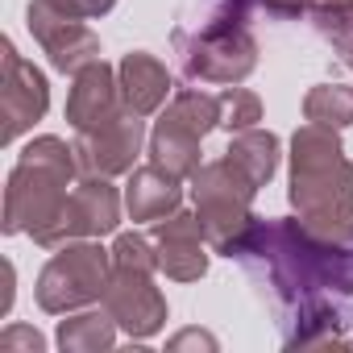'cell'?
<instances>
[{"mask_svg":"<svg viewBox=\"0 0 353 353\" xmlns=\"http://www.w3.org/2000/svg\"><path fill=\"white\" fill-rule=\"evenodd\" d=\"M245 279L274 312L287 349H332L353 336V245L324 241L303 221H258L237 250Z\"/></svg>","mask_w":353,"mask_h":353,"instance_id":"1","label":"cell"},{"mask_svg":"<svg viewBox=\"0 0 353 353\" xmlns=\"http://www.w3.org/2000/svg\"><path fill=\"white\" fill-rule=\"evenodd\" d=\"M75 145H67L63 137H34L5 188V233H30L34 241L59 221L63 204H67V188L75 179Z\"/></svg>","mask_w":353,"mask_h":353,"instance_id":"2","label":"cell"},{"mask_svg":"<svg viewBox=\"0 0 353 353\" xmlns=\"http://www.w3.org/2000/svg\"><path fill=\"white\" fill-rule=\"evenodd\" d=\"M258 9V0H229L225 9L208 13V21L179 26L170 34L174 54L188 79L200 83H221L233 88L258 67V42L250 34V13Z\"/></svg>","mask_w":353,"mask_h":353,"instance_id":"3","label":"cell"},{"mask_svg":"<svg viewBox=\"0 0 353 353\" xmlns=\"http://www.w3.org/2000/svg\"><path fill=\"white\" fill-rule=\"evenodd\" d=\"M258 196V183L233 162V158H216V162H204L196 174H192V200H196V216H200V229H204V241L225 254V258H237V250L245 245L250 229L258 225V216L250 212Z\"/></svg>","mask_w":353,"mask_h":353,"instance_id":"4","label":"cell"},{"mask_svg":"<svg viewBox=\"0 0 353 353\" xmlns=\"http://www.w3.org/2000/svg\"><path fill=\"white\" fill-rule=\"evenodd\" d=\"M291 204L299 216L353 204V162L345 158V145L336 129L307 121L291 137Z\"/></svg>","mask_w":353,"mask_h":353,"instance_id":"5","label":"cell"},{"mask_svg":"<svg viewBox=\"0 0 353 353\" xmlns=\"http://www.w3.org/2000/svg\"><path fill=\"white\" fill-rule=\"evenodd\" d=\"M108 262H112V254L104 245H96L92 237L59 245V254L38 274V307L50 316H67L75 307L104 299V287L112 279Z\"/></svg>","mask_w":353,"mask_h":353,"instance_id":"6","label":"cell"},{"mask_svg":"<svg viewBox=\"0 0 353 353\" xmlns=\"http://www.w3.org/2000/svg\"><path fill=\"white\" fill-rule=\"evenodd\" d=\"M0 67H5L0 71V121H5L0 125V141L13 145L26 129H34V121L46 117L50 88H46V75L34 63H26L9 38L0 42Z\"/></svg>","mask_w":353,"mask_h":353,"instance_id":"7","label":"cell"},{"mask_svg":"<svg viewBox=\"0 0 353 353\" xmlns=\"http://www.w3.org/2000/svg\"><path fill=\"white\" fill-rule=\"evenodd\" d=\"M121 225V196L108 179H92L83 174V183H75V192L67 196L59 221L38 237V245L59 250L67 241H83V237H104Z\"/></svg>","mask_w":353,"mask_h":353,"instance_id":"8","label":"cell"},{"mask_svg":"<svg viewBox=\"0 0 353 353\" xmlns=\"http://www.w3.org/2000/svg\"><path fill=\"white\" fill-rule=\"evenodd\" d=\"M145 141V121L137 112H121L96 129H79L75 133V162L79 174H92V179H112V174L133 170L137 154Z\"/></svg>","mask_w":353,"mask_h":353,"instance_id":"9","label":"cell"},{"mask_svg":"<svg viewBox=\"0 0 353 353\" xmlns=\"http://www.w3.org/2000/svg\"><path fill=\"white\" fill-rule=\"evenodd\" d=\"M26 26L38 38V46L50 54V67L63 71V75H79L88 63L100 59V38L83 26V17H71V13L54 9L50 0H30Z\"/></svg>","mask_w":353,"mask_h":353,"instance_id":"10","label":"cell"},{"mask_svg":"<svg viewBox=\"0 0 353 353\" xmlns=\"http://www.w3.org/2000/svg\"><path fill=\"white\" fill-rule=\"evenodd\" d=\"M154 270H129V266H112V279L104 287V312L117 320V328H125L133 341L154 336L166 324V299L150 279Z\"/></svg>","mask_w":353,"mask_h":353,"instance_id":"11","label":"cell"},{"mask_svg":"<svg viewBox=\"0 0 353 353\" xmlns=\"http://www.w3.org/2000/svg\"><path fill=\"white\" fill-rule=\"evenodd\" d=\"M204 229L200 216L192 212H170L162 221H154V250H158V270L174 283H196L208 270V254H204Z\"/></svg>","mask_w":353,"mask_h":353,"instance_id":"12","label":"cell"},{"mask_svg":"<svg viewBox=\"0 0 353 353\" xmlns=\"http://www.w3.org/2000/svg\"><path fill=\"white\" fill-rule=\"evenodd\" d=\"M121 112H125V100H121V79H117V71H112L104 59L88 63V67L75 75L71 96H67V121H71V129H75V133H79V129H96V125H104V121H112V117H121Z\"/></svg>","mask_w":353,"mask_h":353,"instance_id":"13","label":"cell"},{"mask_svg":"<svg viewBox=\"0 0 353 353\" xmlns=\"http://www.w3.org/2000/svg\"><path fill=\"white\" fill-rule=\"evenodd\" d=\"M117 79H121V100H125V108L137 112V117L158 112L162 100L170 96V75H166V67H162L154 54H145V50L125 54L121 67H117Z\"/></svg>","mask_w":353,"mask_h":353,"instance_id":"14","label":"cell"},{"mask_svg":"<svg viewBox=\"0 0 353 353\" xmlns=\"http://www.w3.org/2000/svg\"><path fill=\"white\" fill-rule=\"evenodd\" d=\"M179 179L166 170H158L154 162L150 166H137L129 170V183H125V208L133 221H162L170 212H179Z\"/></svg>","mask_w":353,"mask_h":353,"instance_id":"15","label":"cell"},{"mask_svg":"<svg viewBox=\"0 0 353 353\" xmlns=\"http://www.w3.org/2000/svg\"><path fill=\"white\" fill-rule=\"evenodd\" d=\"M150 162L166 174H174V179H192V174L204 166L200 162V137L174 129L170 121L158 117L154 133H150Z\"/></svg>","mask_w":353,"mask_h":353,"instance_id":"16","label":"cell"},{"mask_svg":"<svg viewBox=\"0 0 353 353\" xmlns=\"http://www.w3.org/2000/svg\"><path fill=\"white\" fill-rule=\"evenodd\" d=\"M225 158H233L258 188H266V183L274 179V170H279V137H274L270 129H258V125H254V129H241V133L229 141Z\"/></svg>","mask_w":353,"mask_h":353,"instance_id":"17","label":"cell"},{"mask_svg":"<svg viewBox=\"0 0 353 353\" xmlns=\"http://www.w3.org/2000/svg\"><path fill=\"white\" fill-rule=\"evenodd\" d=\"M162 121H170L174 129H183V133L204 141L221 125V96H208V92H196V88H179L170 96Z\"/></svg>","mask_w":353,"mask_h":353,"instance_id":"18","label":"cell"},{"mask_svg":"<svg viewBox=\"0 0 353 353\" xmlns=\"http://www.w3.org/2000/svg\"><path fill=\"white\" fill-rule=\"evenodd\" d=\"M307 17L336 59L353 71V0H307Z\"/></svg>","mask_w":353,"mask_h":353,"instance_id":"19","label":"cell"},{"mask_svg":"<svg viewBox=\"0 0 353 353\" xmlns=\"http://www.w3.org/2000/svg\"><path fill=\"white\" fill-rule=\"evenodd\" d=\"M59 349L67 353H96V349H112L117 345V320L108 312H83L59 324Z\"/></svg>","mask_w":353,"mask_h":353,"instance_id":"20","label":"cell"},{"mask_svg":"<svg viewBox=\"0 0 353 353\" xmlns=\"http://www.w3.org/2000/svg\"><path fill=\"white\" fill-rule=\"evenodd\" d=\"M303 117L328 129H345L353 125V88L345 83H316L303 96Z\"/></svg>","mask_w":353,"mask_h":353,"instance_id":"21","label":"cell"},{"mask_svg":"<svg viewBox=\"0 0 353 353\" xmlns=\"http://www.w3.org/2000/svg\"><path fill=\"white\" fill-rule=\"evenodd\" d=\"M262 121V100L250 92V88H225L221 92V129L229 133H241V129H254Z\"/></svg>","mask_w":353,"mask_h":353,"instance_id":"22","label":"cell"},{"mask_svg":"<svg viewBox=\"0 0 353 353\" xmlns=\"http://www.w3.org/2000/svg\"><path fill=\"white\" fill-rule=\"evenodd\" d=\"M307 233L324 237V241H336V245H353V204H336V208H320V212H307L299 216Z\"/></svg>","mask_w":353,"mask_h":353,"instance_id":"23","label":"cell"},{"mask_svg":"<svg viewBox=\"0 0 353 353\" xmlns=\"http://www.w3.org/2000/svg\"><path fill=\"white\" fill-rule=\"evenodd\" d=\"M112 266H129V270H158L154 237L121 233V237H117V245H112Z\"/></svg>","mask_w":353,"mask_h":353,"instance_id":"24","label":"cell"},{"mask_svg":"<svg viewBox=\"0 0 353 353\" xmlns=\"http://www.w3.org/2000/svg\"><path fill=\"white\" fill-rule=\"evenodd\" d=\"M0 349H5V353H17V349L42 353V349H46V336H42L38 328H30V324H13V328L0 332Z\"/></svg>","mask_w":353,"mask_h":353,"instance_id":"25","label":"cell"},{"mask_svg":"<svg viewBox=\"0 0 353 353\" xmlns=\"http://www.w3.org/2000/svg\"><path fill=\"white\" fill-rule=\"evenodd\" d=\"M54 9H63V13H71V17H83V21H92V17H104L117 0H50Z\"/></svg>","mask_w":353,"mask_h":353,"instance_id":"26","label":"cell"},{"mask_svg":"<svg viewBox=\"0 0 353 353\" xmlns=\"http://www.w3.org/2000/svg\"><path fill=\"white\" fill-rule=\"evenodd\" d=\"M258 9H266V13L279 17V21H291V17L307 13V0H258Z\"/></svg>","mask_w":353,"mask_h":353,"instance_id":"27","label":"cell"},{"mask_svg":"<svg viewBox=\"0 0 353 353\" xmlns=\"http://www.w3.org/2000/svg\"><path fill=\"white\" fill-rule=\"evenodd\" d=\"M188 345L216 349V336H212V332H200V328H188V332H179V336H170V349H188Z\"/></svg>","mask_w":353,"mask_h":353,"instance_id":"28","label":"cell"},{"mask_svg":"<svg viewBox=\"0 0 353 353\" xmlns=\"http://www.w3.org/2000/svg\"><path fill=\"white\" fill-rule=\"evenodd\" d=\"M13 307V262H5V295H0V316H9Z\"/></svg>","mask_w":353,"mask_h":353,"instance_id":"29","label":"cell"},{"mask_svg":"<svg viewBox=\"0 0 353 353\" xmlns=\"http://www.w3.org/2000/svg\"><path fill=\"white\" fill-rule=\"evenodd\" d=\"M349 349H353V336H349Z\"/></svg>","mask_w":353,"mask_h":353,"instance_id":"30","label":"cell"}]
</instances>
